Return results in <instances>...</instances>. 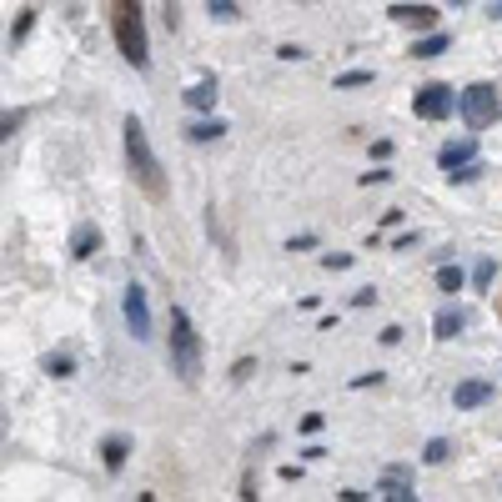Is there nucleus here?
<instances>
[{
	"label": "nucleus",
	"mask_w": 502,
	"mask_h": 502,
	"mask_svg": "<svg viewBox=\"0 0 502 502\" xmlns=\"http://www.w3.org/2000/svg\"><path fill=\"white\" fill-rule=\"evenodd\" d=\"M463 326H467V312H463V307H442V312L432 316V332H437L442 342H447V337H457Z\"/></svg>",
	"instance_id": "9b49d317"
},
{
	"label": "nucleus",
	"mask_w": 502,
	"mask_h": 502,
	"mask_svg": "<svg viewBox=\"0 0 502 502\" xmlns=\"http://www.w3.org/2000/svg\"><path fill=\"white\" fill-rule=\"evenodd\" d=\"M121 312H126V326H131V337H136V342H146V337H151V307H146V291H141L136 281L126 287Z\"/></svg>",
	"instance_id": "39448f33"
},
{
	"label": "nucleus",
	"mask_w": 502,
	"mask_h": 502,
	"mask_svg": "<svg viewBox=\"0 0 502 502\" xmlns=\"http://www.w3.org/2000/svg\"><path fill=\"white\" fill-rule=\"evenodd\" d=\"M322 266H326V272H342V266H351V256H342V251L332 256V251H326V256H322Z\"/></svg>",
	"instance_id": "393cba45"
},
{
	"label": "nucleus",
	"mask_w": 502,
	"mask_h": 502,
	"mask_svg": "<svg viewBox=\"0 0 502 502\" xmlns=\"http://www.w3.org/2000/svg\"><path fill=\"white\" fill-rule=\"evenodd\" d=\"M382 498H392V502H412L417 492H412V467H387L382 472Z\"/></svg>",
	"instance_id": "6e6552de"
},
{
	"label": "nucleus",
	"mask_w": 502,
	"mask_h": 502,
	"mask_svg": "<svg viewBox=\"0 0 502 502\" xmlns=\"http://www.w3.org/2000/svg\"><path fill=\"white\" fill-rule=\"evenodd\" d=\"M457 111H463V121L472 126V131H482V126L498 121V91L488 86V81H477V86H467L463 96H457Z\"/></svg>",
	"instance_id": "20e7f679"
},
{
	"label": "nucleus",
	"mask_w": 502,
	"mask_h": 502,
	"mask_svg": "<svg viewBox=\"0 0 502 502\" xmlns=\"http://www.w3.org/2000/svg\"><path fill=\"white\" fill-rule=\"evenodd\" d=\"M351 86H372V71H342L337 91H351Z\"/></svg>",
	"instance_id": "a211bd4d"
},
{
	"label": "nucleus",
	"mask_w": 502,
	"mask_h": 502,
	"mask_svg": "<svg viewBox=\"0 0 502 502\" xmlns=\"http://www.w3.org/2000/svg\"><path fill=\"white\" fill-rule=\"evenodd\" d=\"M121 141H126V166H131V176H136V186L146 191V196L161 201L166 196V176H161V161H156V151H151V141H146V126H141L136 116H126Z\"/></svg>",
	"instance_id": "f257e3e1"
},
{
	"label": "nucleus",
	"mask_w": 502,
	"mask_h": 502,
	"mask_svg": "<svg viewBox=\"0 0 502 502\" xmlns=\"http://www.w3.org/2000/svg\"><path fill=\"white\" fill-rule=\"evenodd\" d=\"M437 161H442V171H452V166H467V161H477V141H472V136H463V141H447V146L437 151Z\"/></svg>",
	"instance_id": "9d476101"
},
{
	"label": "nucleus",
	"mask_w": 502,
	"mask_h": 502,
	"mask_svg": "<svg viewBox=\"0 0 502 502\" xmlns=\"http://www.w3.org/2000/svg\"><path fill=\"white\" fill-rule=\"evenodd\" d=\"M488 402H492V382H488V376H467V382L452 387V407H457V412H472V407H488Z\"/></svg>",
	"instance_id": "0eeeda50"
},
{
	"label": "nucleus",
	"mask_w": 502,
	"mask_h": 502,
	"mask_svg": "<svg viewBox=\"0 0 502 502\" xmlns=\"http://www.w3.org/2000/svg\"><path fill=\"white\" fill-rule=\"evenodd\" d=\"M171 367H176V376H181L186 387L201 382V342H196L191 316L181 312V307H171Z\"/></svg>",
	"instance_id": "7ed1b4c3"
},
{
	"label": "nucleus",
	"mask_w": 502,
	"mask_h": 502,
	"mask_svg": "<svg viewBox=\"0 0 502 502\" xmlns=\"http://www.w3.org/2000/svg\"><path fill=\"white\" fill-rule=\"evenodd\" d=\"M447 452H452V442H447V437H432V442H427V452H422V463L437 467V463H447Z\"/></svg>",
	"instance_id": "f3484780"
},
{
	"label": "nucleus",
	"mask_w": 502,
	"mask_h": 502,
	"mask_svg": "<svg viewBox=\"0 0 502 502\" xmlns=\"http://www.w3.org/2000/svg\"><path fill=\"white\" fill-rule=\"evenodd\" d=\"M437 287L442 291H463V272H457V266H442V272H437Z\"/></svg>",
	"instance_id": "aec40b11"
},
{
	"label": "nucleus",
	"mask_w": 502,
	"mask_h": 502,
	"mask_svg": "<svg viewBox=\"0 0 502 502\" xmlns=\"http://www.w3.org/2000/svg\"><path fill=\"white\" fill-rule=\"evenodd\" d=\"M186 106L191 111H212L216 106V81H196V86L186 91Z\"/></svg>",
	"instance_id": "2eb2a0df"
},
{
	"label": "nucleus",
	"mask_w": 502,
	"mask_h": 502,
	"mask_svg": "<svg viewBox=\"0 0 502 502\" xmlns=\"http://www.w3.org/2000/svg\"><path fill=\"white\" fill-rule=\"evenodd\" d=\"M412 111L422 116V121H442V116H452V86H422L412 100Z\"/></svg>",
	"instance_id": "423d86ee"
},
{
	"label": "nucleus",
	"mask_w": 502,
	"mask_h": 502,
	"mask_svg": "<svg viewBox=\"0 0 502 502\" xmlns=\"http://www.w3.org/2000/svg\"><path fill=\"white\" fill-rule=\"evenodd\" d=\"M111 25H116V46H121V56L136 65V71H146L151 65V40H146V21H141V0H116Z\"/></svg>",
	"instance_id": "f03ea898"
},
{
	"label": "nucleus",
	"mask_w": 502,
	"mask_h": 502,
	"mask_svg": "<svg viewBox=\"0 0 502 502\" xmlns=\"http://www.w3.org/2000/svg\"><path fill=\"white\" fill-rule=\"evenodd\" d=\"M392 21L412 25V30H432V25H437V11H432V5H392Z\"/></svg>",
	"instance_id": "1a4fd4ad"
},
{
	"label": "nucleus",
	"mask_w": 502,
	"mask_h": 502,
	"mask_svg": "<svg viewBox=\"0 0 502 502\" xmlns=\"http://www.w3.org/2000/svg\"><path fill=\"white\" fill-rule=\"evenodd\" d=\"M452 5H467V0H452Z\"/></svg>",
	"instance_id": "c756f323"
},
{
	"label": "nucleus",
	"mask_w": 502,
	"mask_h": 502,
	"mask_svg": "<svg viewBox=\"0 0 502 502\" xmlns=\"http://www.w3.org/2000/svg\"><path fill=\"white\" fill-rule=\"evenodd\" d=\"M492 15H502V0H498V5H492Z\"/></svg>",
	"instance_id": "c85d7f7f"
},
{
	"label": "nucleus",
	"mask_w": 502,
	"mask_h": 502,
	"mask_svg": "<svg viewBox=\"0 0 502 502\" xmlns=\"http://www.w3.org/2000/svg\"><path fill=\"white\" fill-rule=\"evenodd\" d=\"M126 452H131V442H126V437H106V442H100V463H106V472H121Z\"/></svg>",
	"instance_id": "ddd939ff"
},
{
	"label": "nucleus",
	"mask_w": 502,
	"mask_h": 502,
	"mask_svg": "<svg viewBox=\"0 0 502 502\" xmlns=\"http://www.w3.org/2000/svg\"><path fill=\"white\" fill-rule=\"evenodd\" d=\"M477 171H482V166H477V161H467V166H452V171H447V181H457V186H463V181H472Z\"/></svg>",
	"instance_id": "4be33fe9"
},
{
	"label": "nucleus",
	"mask_w": 502,
	"mask_h": 502,
	"mask_svg": "<svg viewBox=\"0 0 502 502\" xmlns=\"http://www.w3.org/2000/svg\"><path fill=\"white\" fill-rule=\"evenodd\" d=\"M216 136H226V121H216V116L212 121H191L186 126V141H196V146L201 141H216Z\"/></svg>",
	"instance_id": "dca6fc26"
},
{
	"label": "nucleus",
	"mask_w": 502,
	"mask_h": 502,
	"mask_svg": "<svg viewBox=\"0 0 502 502\" xmlns=\"http://www.w3.org/2000/svg\"><path fill=\"white\" fill-rule=\"evenodd\" d=\"M372 301H376V291H372V287H362L357 297H351V307H372Z\"/></svg>",
	"instance_id": "cd10ccee"
},
{
	"label": "nucleus",
	"mask_w": 502,
	"mask_h": 502,
	"mask_svg": "<svg viewBox=\"0 0 502 502\" xmlns=\"http://www.w3.org/2000/svg\"><path fill=\"white\" fill-rule=\"evenodd\" d=\"M46 372H50V376H71V357H65V351L46 357Z\"/></svg>",
	"instance_id": "412c9836"
},
{
	"label": "nucleus",
	"mask_w": 502,
	"mask_h": 502,
	"mask_svg": "<svg viewBox=\"0 0 502 502\" xmlns=\"http://www.w3.org/2000/svg\"><path fill=\"white\" fill-rule=\"evenodd\" d=\"M96 251H100V231H96V226H75L71 256H75V262H86V256H96Z\"/></svg>",
	"instance_id": "f8f14e48"
},
{
	"label": "nucleus",
	"mask_w": 502,
	"mask_h": 502,
	"mask_svg": "<svg viewBox=\"0 0 502 502\" xmlns=\"http://www.w3.org/2000/svg\"><path fill=\"white\" fill-rule=\"evenodd\" d=\"M322 422H326L322 412H307V417H301V432H322Z\"/></svg>",
	"instance_id": "a878e982"
},
{
	"label": "nucleus",
	"mask_w": 502,
	"mask_h": 502,
	"mask_svg": "<svg viewBox=\"0 0 502 502\" xmlns=\"http://www.w3.org/2000/svg\"><path fill=\"white\" fill-rule=\"evenodd\" d=\"M206 11H212L216 15V21H237V0H206Z\"/></svg>",
	"instance_id": "6ab92c4d"
},
{
	"label": "nucleus",
	"mask_w": 502,
	"mask_h": 502,
	"mask_svg": "<svg viewBox=\"0 0 502 502\" xmlns=\"http://www.w3.org/2000/svg\"><path fill=\"white\" fill-rule=\"evenodd\" d=\"M30 25H36V11H25V15H21V21H15V40H21V36H25V30H30Z\"/></svg>",
	"instance_id": "bb28decb"
},
{
	"label": "nucleus",
	"mask_w": 502,
	"mask_h": 502,
	"mask_svg": "<svg viewBox=\"0 0 502 502\" xmlns=\"http://www.w3.org/2000/svg\"><path fill=\"white\" fill-rule=\"evenodd\" d=\"M492 272H498L492 262H477V266H472V281H477V287H488V281H492Z\"/></svg>",
	"instance_id": "b1692460"
},
{
	"label": "nucleus",
	"mask_w": 502,
	"mask_h": 502,
	"mask_svg": "<svg viewBox=\"0 0 502 502\" xmlns=\"http://www.w3.org/2000/svg\"><path fill=\"white\" fill-rule=\"evenodd\" d=\"M251 372H256V357H241V362L231 367V382H247Z\"/></svg>",
	"instance_id": "5701e85b"
},
{
	"label": "nucleus",
	"mask_w": 502,
	"mask_h": 502,
	"mask_svg": "<svg viewBox=\"0 0 502 502\" xmlns=\"http://www.w3.org/2000/svg\"><path fill=\"white\" fill-rule=\"evenodd\" d=\"M447 46H452V40L442 36V30H432V36L412 40V56H417V61H437V56H442V50H447Z\"/></svg>",
	"instance_id": "4468645a"
}]
</instances>
